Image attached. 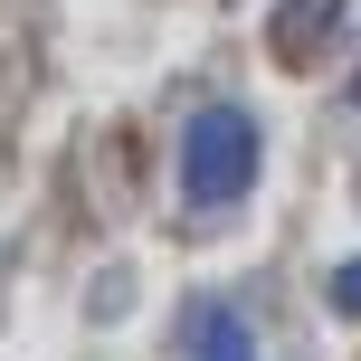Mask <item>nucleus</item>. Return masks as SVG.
Here are the masks:
<instances>
[{"label": "nucleus", "instance_id": "obj_4", "mask_svg": "<svg viewBox=\"0 0 361 361\" xmlns=\"http://www.w3.org/2000/svg\"><path fill=\"white\" fill-rule=\"evenodd\" d=\"M228 361H247V352H228Z\"/></svg>", "mask_w": 361, "mask_h": 361}, {"label": "nucleus", "instance_id": "obj_1", "mask_svg": "<svg viewBox=\"0 0 361 361\" xmlns=\"http://www.w3.org/2000/svg\"><path fill=\"white\" fill-rule=\"evenodd\" d=\"M257 114L247 105H200L180 133V200L190 209H238L257 190Z\"/></svg>", "mask_w": 361, "mask_h": 361}, {"label": "nucleus", "instance_id": "obj_3", "mask_svg": "<svg viewBox=\"0 0 361 361\" xmlns=\"http://www.w3.org/2000/svg\"><path fill=\"white\" fill-rule=\"evenodd\" d=\"M352 105H361V76H352Z\"/></svg>", "mask_w": 361, "mask_h": 361}, {"label": "nucleus", "instance_id": "obj_2", "mask_svg": "<svg viewBox=\"0 0 361 361\" xmlns=\"http://www.w3.org/2000/svg\"><path fill=\"white\" fill-rule=\"evenodd\" d=\"M333 314H343V324H361V257H343V267H333Z\"/></svg>", "mask_w": 361, "mask_h": 361}]
</instances>
